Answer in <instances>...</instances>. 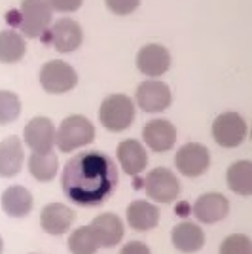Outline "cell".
I'll return each instance as SVG.
<instances>
[{"mask_svg": "<svg viewBox=\"0 0 252 254\" xmlns=\"http://www.w3.org/2000/svg\"><path fill=\"white\" fill-rule=\"evenodd\" d=\"M142 138L154 152H167L177 142V127L169 120H152L142 127Z\"/></svg>", "mask_w": 252, "mask_h": 254, "instance_id": "cell-13", "label": "cell"}, {"mask_svg": "<svg viewBox=\"0 0 252 254\" xmlns=\"http://www.w3.org/2000/svg\"><path fill=\"white\" fill-rule=\"evenodd\" d=\"M120 254H152V251L142 241H129V243L124 245V249H122Z\"/></svg>", "mask_w": 252, "mask_h": 254, "instance_id": "cell-30", "label": "cell"}, {"mask_svg": "<svg viewBox=\"0 0 252 254\" xmlns=\"http://www.w3.org/2000/svg\"><path fill=\"white\" fill-rule=\"evenodd\" d=\"M171 241L180 253H197L205 245V233L197 224L180 222L171 232Z\"/></svg>", "mask_w": 252, "mask_h": 254, "instance_id": "cell-19", "label": "cell"}, {"mask_svg": "<svg viewBox=\"0 0 252 254\" xmlns=\"http://www.w3.org/2000/svg\"><path fill=\"white\" fill-rule=\"evenodd\" d=\"M46 2L52 10L61 11V13H70V11L80 10L84 0H46Z\"/></svg>", "mask_w": 252, "mask_h": 254, "instance_id": "cell-29", "label": "cell"}, {"mask_svg": "<svg viewBox=\"0 0 252 254\" xmlns=\"http://www.w3.org/2000/svg\"><path fill=\"white\" fill-rule=\"evenodd\" d=\"M146 195L156 203H173L180 195V182L177 175L167 167H156L146 175L144 180Z\"/></svg>", "mask_w": 252, "mask_h": 254, "instance_id": "cell-6", "label": "cell"}, {"mask_svg": "<svg viewBox=\"0 0 252 254\" xmlns=\"http://www.w3.org/2000/svg\"><path fill=\"white\" fill-rule=\"evenodd\" d=\"M27 53L25 38L15 31L0 32V63H17Z\"/></svg>", "mask_w": 252, "mask_h": 254, "instance_id": "cell-23", "label": "cell"}, {"mask_svg": "<svg viewBox=\"0 0 252 254\" xmlns=\"http://www.w3.org/2000/svg\"><path fill=\"white\" fill-rule=\"evenodd\" d=\"M2 251H4V239L0 237V254H2Z\"/></svg>", "mask_w": 252, "mask_h": 254, "instance_id": "cell-31", "label": "cell"}, {"mask_svg": "<svg viewBox=\"0 0 252 254\" xmlns=\"http://www.w3.org/2000/svg\"><path fill=\"white\" fill-rule=\"evenodd\" d=\"M175 165H177L179 173H182L184 177H189V179L201 177L210 167L209 150L197 142H188L182 148L177 150Z\"/></svg>", "mask_w": 252, "mask_h": 254, "instance_id": "cell-8", "label": "cell"}, {"mask_svg": "<svg viewBox=\"0 0 252 254\" xmlns=\"http://www.w3.org/2000/svg\"><path fill=\"white\" fill-rule=\"evenodd\" d=\"M135 103L127 95H110L101 103L99 108V120L101 126L110 133H122L135 122Z\"/></svg>", "mask_w": 252, "mask_h": 254, "instance_id": "cell-2", "label": "cell"}, {"mask_svg": "<svg viewBox=\"0 0 252 254\" xmlns=\"http://www.w3.org/2000/svg\"><path fill=\"white\" fill-rule=\"evenodd\" d=\"M25 161V152H23V142L19 137L11 135L0 142V177L2 179H11L15 177L23 167Z\"/></svg>", "mask_w": 252, "mask_h": 254, "instance_id": "cell-18", "label": "cell"}, {"mask_svg": "<svg viewBox=\"0 0 252 254\" xmlns=\"http://www.w3.org/2000/svg\"><path fill=\"white\" fill-rule=\"evenodd\" d=\"M25 144L34 154H46L52 152L55 146V126L50 118L36 116L25 126Z\"/></svg>", "mask_w": 252, "mask_h": 254, "instance_id": "cell-10", "label": "cell"}, {"mask_svg": "<svg viewBox=\"0 0 252 254\" xmlns=\"http://www.w3.org/2000/svg\"><path fill=\"white\" fill-rule=\"evenodd\" d=\"M212 137L222 148H237L247 137V122L237 112H224L212 124Z\"/></svg>", "mask_w": 252, "mask_h": 254, "instance_id": "cell-7", "label": "cell"}, {"mask_svg": "<svg viewBox=\"0 0 252 254\" xmlns=\"http://www.w3.org/2000/svg\"><path fill=\"white\" fill-rule=\"evenodd\" d=\"M68 249L72 254H95L101 247L97 243V237L89 226H82L70 233Z\"/></svg>", "mask_w": 252, "mask_h": 254, "instance_id": "cell-25", "label": "cell"}, {"mask_svg": "<svg viewBox=\"0 0 252 254\" xmlns=\"http://www.w3.org/2000/svg\"><path fill=\"white\" fill-rule=\"evenodd\" d=\"M127 224L137 232H148L154 230L159 224V209L152 203L138 199L127 207Z\"/></svg>", "mask_w": 252, "mask_h": 254, "instance_id": "cell-21", "label": "cell"}, {"mask_svg": "<svg viewBox=\"0 0 252 254\" xmlns=\"http://www.w3.org/2000/svg\"><path fill=\"white\" fill-rule=\"evenodd\" d=\"M228 186L237 195H251L252 193V163L249 159H241L231 163L228 169Z\"/></svg>", "mask_w": 252, "mask_h": 254, "instance_id": "cell-22", "label": "cell"}, {"mask_svg": "<svg viewBox=\"0 0 252 254\" xmlns=\"http://www.w3.org/2000/svg\"><path fill=\"white\" fill-rule=\"evenodd\" d=\"M116 156H118V161H120L124 173H127V175H138V173H142L146 169L148 165L146 148L135 138L122 140L120 146H118Z\"/></svg>", "mask_w": 252, "mask_h": 254, "instance_id": "cell-17", "label": "cell"}, {"mask_svg": "<svg viewBox=\"0 0 252 254\" xmlns=\"http://www.w3.org/2000/svg\"><path fill=\"white\" fill-rule=\"evenodd\" d=\"M76 220L74 209L66 207L63 203H50L40 212V226L50 235H63L70 230Z\"/></svg>", "mask_w": 252, "mask_h": 254, "instance_id": "cell-14", "label": "cell"}, {"mask_svg": "<svg viewBox=\"0 0 252 254\" xmlns=\"http://www.w3.org/2000/svg\"><path fill=\"white\" fill-rule=\"evenodd\" d=\"M95 138V127L93 124L87 120L85 116L74 114V116L64 118L61 122V126L55 133V144L57 148L70 154L74 150L82 148L85 144L93 142Z\"/></svg>", "mask_w": 252, "mask_h": 254, "instance_id": "cell-3", "label": "cell"}, {"mask_svg": "<svg viewBox=\"0 0 252 254\" xmlns=\"http://www.w3.org/2000/svg\"><path fill=\"white\" fill-rule=\"evenodd\" d=\"M91 232L97 237L99 247H116L124 239V224L118 218V214L114 212H103L97 218H93V222L89 224Z\"/></svg>", "mask_w": 252, "mask_h": 254, "instance_id": "cell-16", "label": "cell"}, {"mask_svg": "<svg viewBox=\"0 0 252 254\" xmlns=\"http://www.w3.org/2000/svg\"><path fill=\"white\" fill-rule=\"evenodd\" d=\"M116 163L103 152H82L66 161L61 175L64 195L78 207H99L118 188Z\"/></svg>", "mask_w": 252, "mask_h": 254, "instance_id": "cell-1", "label": "cell"}, {"mask_svg": "<svg viewBox=\"0 0 252 254\" xmlns=\"http://www.w3.org/2000/svg\"><path fill=\"white\" fill-rule=\"evenodd\" d=\"M57 169H59V159L53 152H46V154L32 152L29 156V171L32 177L40 182H50L55 179Z\"/></svg>", "mask_w": 252, "mask_h": 254, "instance_id": "cell-24", "label": "cell"}, {"mask_svg": "<svg viewBox=\"0 0 252 254\" xmlns=\"http://www.w3.org/2000/svg\"><path fill=\"white\" fill-rule=\"evenodd\" d=\"M32 195L21 184L6 188L2 193V209L10 218H25L32 211Z\"/></svg>", "mask_w": 252, "mask_h": 254, "instance_id": "cell-20", "label": "cell"}, {"mask_svg": "<svg viewBox=\"0 0 252 254\" xmlns=\"http://www.w3.org/2000/svg\"><path fill=\"white\" fill-rule=\"evenodd\" d=\"M230 212V201L222 193H203L193 203V216L203 224H216L224 220Z\"/></svg>", "mask_w": 252, "mask_h": 254, "instance_id": "cell-15", "label": "cell"}, {"mask_svg": "<svg viewBox=\"0 0 252 254\" xmlns=\"http://www.w3.org/2000/svg\"><path fill=\"white\" fill-rule=\"evenodd\" d=\"M137 105L140 106V110H144L148 114L163 112L171 105V89H169V85L159 82V80L142 82L137 89Z\"/></svg>", "mask_w": 252, "mask_h": 254, "instance_id": "cell-11", "label": "cell"}, {"mask_svg": "<svg viewBox=\"0 0 252 254\" xmlns=\"http://www.w3.org/2000/svg\"><path fill=\"white\" fill-rule=\"evenodd\" d=\"M220 254H252V241L243 233H233L222 241Z\"/></svg>", "mask_w": 252, "mask_h": 254, "instance_id": "cell-27", "label": "cell"}, {"mask_svg": "<svg viewBox=\"0 0 252 254\" xmlns=\"http://www.w3.org/2000/svg\"><path fill=\"white\" fill-rule=\"evenodd\" d=\"M21 114V101L13 91H0V126L15 122Z\"/></svg>", "mask_w": 252, "mask_h": 254, "instance_id": "cell-26", "label": "cell"}, {"mask_svg": "<svg viewBox=\"0 0 252 254\" xmlns=\"http://www.w3.org/2000/svg\"><path fill=\"white\" fill-rule=\"evenodd\" d=\"M84 40V31L78 25V21L63 17L52 25L48 32V42L52 44L57 52L61 53H72L76 52Z\"/></svg>", "mask_w": 252, "mask_h": 254, "instance_id": "cell-9", "label": "cell"}, {"mask_svg": "<svg viewBox=\"0 0 252 254\" xmlns=\"http://www.w3.org/2000/svg\"><path fill=\"white\" fill-rule=\"evenodd\" d=\"M78 84V74L70 64L61 59H53L42 66L40 70V85L44 91L52 95L68 93Z\"/></svg>", "mask_w": 252, "mask_h": 254, "instance_id": "cell-5", "label": "cell"}, {"mask_svg": "<svg viewBox=\"0 0 252 254\" xmlns=\"http://www.w3.org/2000/svg\"><path fill=\"white\" fill-rule=\"evenodd\" d=\"M137 66L138 70L148 78H158V76H163L169 70L171 55L163 46L148 44L144 48H140V52H138Z\"/></svg>", "mask_w": 252, "mask_h": 254, "instance_id": "cell-12", "label": "cell"}, {"mask_svg": "<svg viewBox=\"0 0 252 254\" xmlns=\"http://www.w3.org/2000/svg\"><path fill=\"white\" fill-rule=\"evenodd\" d=\"M52 11L46 0H21L15 23L25 36L42 38L52 23Z\"/></svg>", "mask_w": 252, "mask_h": 254, "instance_id": "cell-4", "label": "cell"}, {"mask_svg": "<svg viewBox=\"0 0 252 254\" xmlns=\"http://www.w3.org/2000/svg\"><path fill=\"white\" fill-rule=\"evenodd\" d=\"M140 0H106V8L116 15H129L138 8Z\"/></svg>", "mask_w": 252, "mask_h": 254, "instance_id": "cell-28", "label": "cell"}]
</instances>
